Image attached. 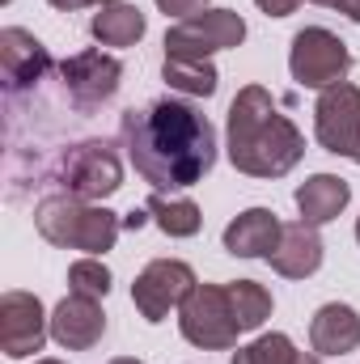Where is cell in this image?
Wrapping results in <instances>:
<instances>
[{
	"instance_id": "obj_3",
	"label": "cell",
	"mask_w": 360,
	"mask_h": 364,
	"mask_svg": "<svg viewBox=\"0 0 360 364\" xmlns=\"http://www.w3.org/2000/svg\"><path fill=\"white\" fill-rule=\"evenodd\" d=\"M34 229L43 242L60 246V250H85V255H106L119 242L123 216H115L110 208L77 199V195H47L34 208Z\"/></svg>"
},
{
	"instance_id": "obj_28",
	"label": "cell",
	"mask_w": 360,
	"mask_h": 364,
	"mask_svg": "<svg viewBox=\"0 0 360 364\" xmlns=\"http://www.w3.org/2000/svg\"><path fill=\"white\" fill-rule=\"evenodd\" d=\"M339 13H344L348 21H356V26H360V0H339Z\"/></svg>"
},
{
	"instance_id": "obj_30",
	"label": "cell",
	"mask_w": 360,
	"mask_h": 364,
	"mask_svg": "<svg viewBox=\"0 0 360 364\" xmlns=\"http://www.w3.org/2000/svg\"><path fill=\"white\" fill-rule=\"evenodd\" d=\"M106 364H144V360H136V356H115V360H106Z\"/></svg>"
},
{
	"instance_id": "obj_27",
	"label": "cell",
	"mask_w": 360,
	"mask_h": 364,
	"mask_svg": "<svg viewBox=\"0 0 360 364\" xmlns=\"http://www.w3.org/2000/svg\"><path fill=\"white\" fill-rule=\"evenodd\" d=\"M149 220H153V216H149V208H132V212L123 216V229H132V233H136V229H144Z\"/></svg>"
},
{
	"instance_id": "obj_31",
	"label": "cell",
	"mask_w": 360,
	"mask_h": 364,
	"mask_svg": "<svg viewBox=\"0 0 360 364\" xmlns=\"http://www.w3.org/2000/svg\"><path fill=\"white\" fill-rule=\"evenodd\" d=\"M314 4H322V9H339V0H314Z\"/></svg>"
},
{
	"instance_id": "obj_15",
	"label": "cell",
	"mask_w": 360,
	"mask_h": 364,
	"mask_svg": "<svg viewBox=\"0 0 360 364\" xmlns=\"http://www.w3.org/2000/svg\"><path fill=\"white\" fill-rule=\"evenodd\" d=\"M280 229L284 225H280V216L271 208H246L242 216H233L225 225L221 242H225V250L233 259H268L275 250V242H280Z\"/></svg>"
},
{
	"instance_id": "obj_19",
	"label": "cell",
	"mask_w": 360,
	"mask_h": 364,
	"mask_svg": "<svg viewBox=\"0 0 360 364\" xmlns=\"http://www.w3.org/2000/svg\"><path fill=\"white\" fill-rule=\"evenodd\" d=\"M144 208H149L153 225H157L166 237H195V233L203 229V212H199L195 199H182V195H166V191H157V195H149Z\"/></svg>"
},
{
	"instance_id": "obj_25",
	"label": "cell",
	"mask_w": 360,
	"mask_h": 364,
	"mask_svg": "<svg viewBox=\"0 0 360 364\" xmlns=\"http://www.w3.org/2000/svg\"><path fill=\"white\" fill-rule=\"evenodd\" d=\"M51 9L60 13H73V9H106V4H119V0H47Z\"/></svg>"
},
{
	"instance_id": "obj_5",
	"label": "cell",
	"mask_w": 360,
	"mask_h": 364,
	"mask_svg": "<svg viewBox=\"0 0 360 364\" xmlns=\"http://www.w3.org/2000/svg\"><path fill=\"white\" fill-rule=\"evenodd\" d=\"M348 68H352V51L327 26H305V30L292 34L288 73L301 90H331L348 77Z\"/></svg>"
},
{
	"instance_id": "obj_34",
	"label": "cell",
	"mask_w": 360,
	"mask_h": 364,
	"mask_svg": "<svg viewBox=\"0 0 360 364\" xmlns=\"http://www.w3.org/2000/svg\"><path fill=\"white\" fill-rule=\"evenodd\" d=\"M356 242H360V216H356Z\"/></svg>"
},
{
	"instance_id": "obj_17",
	"label": "cell",
	"mask_w": 360,
	"mask_h": 364,
	"mask_svg": "<svg viewBox=\"0 0 360 364\" xmlns=\"http://www.w3.org/2000/svg\"><path fill=\"white\" fill-rule=\"evenodd\" d=\"M292 199H297L301 220H309L318 229V225H331L348 208L352 186H348V178H339V174H314V178H305L292 191Z\"/></svg>"
},
{
	"instance_id": "obj_1",
	"label": "cell",
	"mask_w": 360,
	"mask_h": 364,
	"mask_svg": "<svg viewBox=\"0 0 360 364\" xmlns=\"http://www.w3.org/2000/svg\"><path fill=\"white\" fill-rule=\"evenodd\" d=\"M123 149L127 161L153 191H182L212 174L216 166V132L208 114L195 106L157 97L149 106L123 110Z\"/></svg>"
},
{
	"instance_id": "obj_8",
	"label": "cell",
	"mask_w": 360,
	"mask_h": 364,
	"mask_svg": "<svg viewBox=\"0 0 360 364\" xmlns=\"http://www.w3.org/2000/svg\"><path fill=\"white\" fill-rule=\"evenodd\" d=\"M195 272L182 259H153L144 272L132 279V305L144 322H166L170 309H182V301L195 292Z\"/></svg>"
},
{
	"instance_id": "obj_13",
	"label": "cell",
	"mask_w": 360,
	"mask_h": 364,
	"mask_svg": "<svg viewBox=\"0 0 360 364\" xmlns=\"http://www.w3.org/2000/svg\"><path fill=\"white\" fill-rule=\"evenodd\" d=\"M106 335V314L93 296L81 292H68L55 309H51V339L68 352H90L102 343Z\"/></svg>"
},
{
	"instance_id": "obj_24",
	"label": "cell",
	"mask_w": 360,
	"mask_h": 364,
	"mask_svg": "<svg viewBox=\"0 0 360 364\" xmlns=\"http://www.w3.org/2000/svg\"><path fill=\"white\" fill-rule=\"evenodd\" d=\"M203 4H208V0H157V9H162L166 17H182V21L195 17V13H203Z\"/></svg>"
},
{
	"instance_id": "obj_33",
	"label": "cell",
	"mask_w": 360,
	"mask_h": 364,
	"mask_svg": "<svg viewBox=\"0 0 360 364\" xmlns=\"http://www.w3.org/2000/svg\"><path fill=\"white\" fill-rule=\"evenodd\" d=\"M352 161H356V166H360V144H356V153H352Z\"/></svg>"
},
{
	"instance_id": "obj_9",
	"label": "cell",
	"mask_w": 360,
	"mask_h": 364,
	"mask_svg": "<svg viewBox=\"0 0 360 364\" xmlns=\"http://www.w3.org/2000/svg\"><path fill=\"white\" fill-rule=\"evenodd\" d=\"M47 335H51V318L43 314V301L34 292L9 288L0 296V352L9 360H26L43 352Z\"/></svg>"
},
{
	"instance_id": "obj_32",
	"label": "cell",
	"mask_w": 360,
	"mask_h": 364,
	"mask_svg": "<svg viewBox=\"0 0 360 364\" xmlns=\"http://www.w3.org/2000/svg\"><path fill=\"white\" fill-rule=\"evenodd\" d=\"M34 364H64V360H51V356H47V360H34Z\"/></svg>"
},
{
	"instance_id": "obj_26",
	"label": "cell",
	"mask_w": 360,
	"mask_h": 364,
	"mask_svg": "<svg viewBox=\"0 0 360 364\" xmlns=\"http://www.w3.org/2000/svg\"><path fill=\"white\" fill-rule=\"evenodd\" d=\"M255 4H259L268 17H288V13H297L301 0H255Z\"/></svg>"
},
{
	"instance_id": "obj_18",
	"label": "cell",
	"mask_w": 360,
	"mask_h": 364,
	"mask_svg": "<svg viewBox=\"0 0 360 364\" xmlns=\"http://www.w3.org/2000/svg\"><path fill=\"white\" fill-rule=\"evenodd\" d=\"M144 30H149V21H144V13L136 9V4H106V9H97L90 17V34L97 47H136L140 38H144Z\"/></svg>"
},
{
	"instance_id": "obj_7",
	"label": "cell",
	"mask_w": 360,
	"mask_h": 364,
	"mask_svg": "<svg viewBox=\"0 0 360 364\" xmlns=\"http://www.w3.org/2000/svg\"><path fill=\"white\" fill-rule=\"evenodd\" d=\"M246 38V21L233 9H203L166 30V55L179 60H208L216 51H233Z\"/></svg>"
},
{
	"instance_id": "obj_23",
	"label": "cell",
	"mask_w": 360,
	"mask_h": 364,
	"mask_svg": "<svg viewBox=\"0 0 360 364\" xmlns=\"http://www.w3.org/2000/svg\"><path fill=\"white\" fill-rule=\"evenodd\" d=\"M68 288L73 292H81V296H93V301H102L106 292H110V267L102 263V259H77L73 267H68Z\"/></svg>"
},
{
	"instance_id": "obj_20",
	"label": "cell",
	"mask_w": 360,
	"mask_h": 364,
	"mask_svg": "<svg viewBox=\"0 0 360 364\" xmlns=\"http://www.w3.org/2000/svg\"><path fill=\"white\" fill-rule=\"evenodd\" d=\"M162 81H166L170 90L186 93V97H212L216 85H221V77H216V68H212L208 60H179V55H166Z\"/></svg>"
},
{
	"instance_id": "obj_6",
	"label": "cell",
	"mask_w": 360,
	"mask_h": 364,
	"mask_svg": "<svg viewBox=\"0 0 360 364\" xmlns=\"http://www.w3.org/2000/svg\"><path fill=\"white\" fill-rule=\"evenodd\" d=\"M55 186L64 195L97 203V199H110L123 186V166H119V157H115V149L106 140H81L60 157Z\"/></svg>"
},
{
	"instance_id": "obj_16",
	"label": "cell",
	"mask_w": 360,
	"mask_h": 364,
	"mask_svg": "<svg viewBox=\"0 0 360 364\" xmlns=\"http://www.w3.org/2000/svg\"><path fill=\"white\" fill-rule=\"evenodd\" d=\"M309 343L318 356H348L360 348V314L344 301L322 305L309 318Z\"/></svg>"
},
{
	"instance_id": "obj_4",
	"label": "cell",
	"mask_w": 360,
	"mask_h": 364,
	"mask_svg": "<svg viewBox=\"0 0 360 364\" xmlns=\"http://www.w3.org/2000/svg\"><path fill=\"white\" fill-rule=\"evenodd\" d=\"M179 331L191 348L229 352L242 335V326L233 318V305H229V288L225 284H195V292L179 309Z\"/></svg>"
},
{
	"instance_id": "obj_29",
	"label": "cell",
	"mask_w": 360,
	"mask_h": 364,
	"mask_svg": "<svg viewBox=\"0 0 360 364\" xmlns=\"http://www.w3.org/2000/svg\"><path fill=\"white\" fill-rule=\"evenodd\" d=\"M292 364H322V356H318V352H297Z\"/></svg>"
},
{
	"instance_id": "obj_10",
	"label": "cell",
	"mask_w": 360,
	"mask_h": 364,
	"mask_svg": "<svg viewBox=\"0 0 360 364\" xmlns=\"http://www.w3.org/2000/svg\"><path fill=\"white\" fill-rule=\"evenodd\" d=\"M60 81H64V90L73 97V106L90 114V110L106 106V102L119 93L123 64H119L115 55L90 47V51H77V55H68V60L60 64Z\"/></svg>"
},
{
	"instance_id": "obj_22",
	"label": "cell",
	"mask_w": 360,
	"mask_h": 364,
	"mask_svg": "<svg viewBox=\"0 0 360 364\" xmlns=\"http://www.w3.org/2000/svg\"><path fill=\"white\" fill-rule=\"evenodd\" d=\"M292 360H297L292 339H288V335H280V331H271V335H259L255 343L238 348L229 364H292Z\"/></svg>"
},
{
	"instance_id": "obj_11",
	"label": "cell",
	"mask_w": 360,
	"mask_h": 364,
	"mask_svg": "<svg viewBox=\"0 0 360 364\" xmlns=\"http://www.w3.org/2000/svg\"><path fill=\"white\" fill-rule=\"evenodd\" d=\"M314 140L335 153V157H352L360 144V90L352 81H339L331 90H322L314 106Z\"/></svg>"
},
{
	"instance_id": "obj_14",
	"label": "cell",
	"mask_w": 360,
	"mask_h": 364,
	"mask_svg": "<svg viewBox=\"0 0 360 364\" xmlns=\"http://www.w3.org/2000/svg\"><path fill=\"white\" fill-rule=\"evenodd\" d=\"M271 272L284 275V279H305L322 267V237L309 220H288L280 229V242L268 255Z\"/></svg>"
},
{
	"instance_id": "obj_2",
	"label": "cell",
	"mask_w": 360,
	"mask_h": 364,
	"mask_svg": "<svg viewBox=\"0 0 360 364\" xmlns=\"http://www.w3.org/2000/svg\"><path fill=\"white\" fill-rule=\"evenodd\" d=\"M225 153L229 166L246 178H284L305 157V136L288 114H280L263 85H246L229 106Z\"/></svg>"
},
{
	"instance_id": "obj_21",
	"label": "cell",
	"mask_w": 360,
	"mask_h": 364,
	"mask_svg": "<svg viewBox=\"0 0 360 364\" xmlns=\"http://www.w3.org/2000/svg\"><path fill=\"white\" fill-rule=\"evenodd\" d=\"M225 288H229V305H233V318L242 331H259L271 318V292L259 279H233Z\"/></svg>"
},
{
	"instance_id": "obj_12",
	"label": "cell",
	"mask_w": 360,
	"mask_h": 364,
	"mask_svg": "<svg viewBox=\"0 0 360 364\" xmlns=\"http://www.w3.org/2000/svg\"><path fill=\"white\" fill-rule=\"evenodd\" d=\"M0 73H4V90L13 97L17 90H30L51 73V51L30 30L4 26L0 30Z\"/></svg>"
}]
</instances>
